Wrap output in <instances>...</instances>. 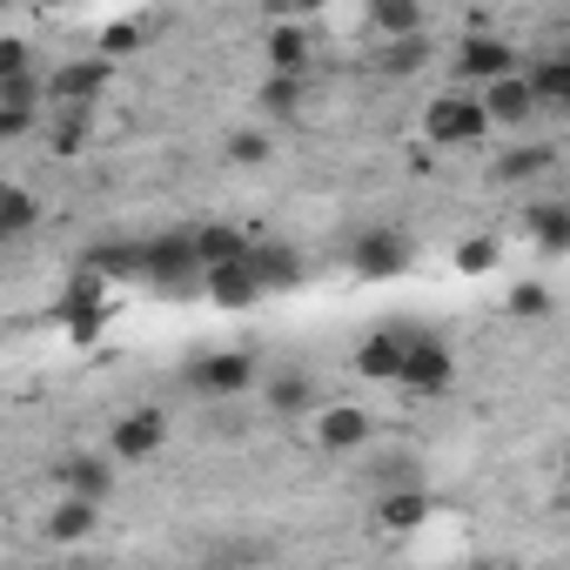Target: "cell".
Instances as JSON below:
<instances>
[{
  "mask_svg": "<svg viewBox=\"0 0 570 570\" xmlns=\"http://www.w3.org/2000/svg\"><path fill=\"white\" fill-rule=\"evenodd\" d=\"M450 376H456L450 343H443L436 330H403V363H396V383H403L410 396H436V390H450Z\"/></svg>",
  "mask_w": 570,
  "mask_h": 570,
  "instance_id": "1",
  "label": "cell"
},
{
  "mask_svg": "<svg viewBox=\"0 0 570 570\" xmlns=\"http://www.w3.org/2000/svg\"><path fill=\"white\" fill-rule=\"evenodd\" d=\"M135 275L155 282V289H195V282H202V262H195L188 235H155V242L135 248Z\"/></svg>",
  "mask_w": 570,
  "mask_h": 570,
  "instance_id": "2",
  "label": "cell"
},
{
  "mask_svg": "<svg viewBox=\"0 0 570 570\" xmlns=\"http://www.w3.org/2000/svg\"><path fill=\"white\" fill-rule=\"evenodd\" d=\"M423 135H430L436 148H470V141L490 135V115H483L476 95H436L430 115H423Z\"/></svg>",
  "mask_w": 570,
  "mask_h": 570,
  "instance_id": "3",
  "label": "cell"
},
{
  "mask_svg": "<svg viewBox=\"0 0 570 570\" xmlns=\"http://www.w3.org/2000/svg\"><path fill=\"white\" fill-rule=\"evenodd\" d=\"M188 383H195L202 396L228 403V396H242V390L255 383V356H248V350H215V356H195V363H188Z\"/></svg>",
  "mask_w": 570,
  "mask_h": 570,
  "instance_id": "4",
  "label": "cell"
},
{
  "mask_svg": "<svg viewBox=\"0 0 570 570\" xmlns=\"http://www.w3.org/2000/svg\"><path fill=\"white\" fill-rule=\"evenodd\" d=\"M497 75H517V48L497 41V35H463V48H456V81H463V88H483V81H497Z\"/></svg>",
  "mask_w": 570,
  "mask_h": 570,
  "instance_id": "5",
  "label": "cell"
},
{
  "mask_svg": "<svg viewBox=\"0 0 570 570\" xmlns=\"http://www.w3.org/2000/svg\"><path fill=\"white\" fill-rule=\"evenodd\" d=\"M161 436H168L161 410H128V416L108 430V456H115V463H148V456L161 450Z\"/></svg>",
  "mask_w": 570,
  "mask_h": 570,
  "instance_id": "6",
  "label": "cell"
},
{
  "mask_svg": "<svg viewBox=\"0 0 570 570\" xmlns=\"http://www.w3.org/2000/svg\"><path fill=\"white\" fill-rule=\"evenodd\" d=\"M108 81H115V61H108V55H95V61H68V68H55L41 95H55V101H68V108H88Z\"/></svg>",
  "mask_w": 570,
  "mask_h": 570,
  "instance_id": "7",
  "label": "cell"
},
{
  "mask_svg": "<svg viewBox=\"0 0 570 570\" xmlns=\"http://www.w3.org/2000/svg\"><path fill=\"white\" fill-rule=\"evenodd\" d=\"M202 296H208L215 309H248V303H262V282H255V275H248V262L235 255V262L202 268Z\"/></svg>",
  "mask_w": 570,
  "mask_h": 570,
  "instance_id": "8",
  "label": "cell"
},
{
  "mask_svg": "<svg viewBox=\"0 0 570 570\" xmlns=\"http://www.w3.org/2000/svg\"><path fill=\"white\" fill-rule=\"evenodd\" d=\"M476 101H483L490 128H523V121L537 115V101H530L523 75H497V81H483V88H476Z\"/></svg>",
  "mask_w": 570,
  "mask_h": 570,
  "instance_id": "9",
  "label": "cell"
},
{
  "mask_svg": "<svg viewBox=\"0 0 570 570\" xmlns=\"http://www.w3.org/2000/svg\"><path fill=\"white\" fill-rule=\"evenodd\" d=\"M350 262H356V275H396V268H410V242L396 228H370L350 242Z\"/></svg>",
  "mask_w": 570,
  "mask_h": 570,
  "instance_id": "10",
  "label": "cell"
},
{
  "mask_svg": "<svg viewBox=\"0 0 570 570\" xmlns=\"http://www.w3.org/2000/svg\"><path fill=\"white\" fill-rule=\"evenodd\" d=\"M242 262H248V275L262 282V296H268V289H296V282H303V262L282 248V242H248Z\"/></svg>",
  "mask_w": 570,
  "mask_h": 570,
  "instance_id": "11",
  "label": "cell"
},
{
  "mask_svg": "<svg viewBox=\"0 0 570 570\" xmlns=\"http://www.w3.org/2000/svg\"><path fill=\"white\" fill-rule=\"evenodd\" d=\"M316 443L323 450H363L370 443V416L356 403H330V410H316Z\"/></svg>",
  "mask_w": 570,
  "mask_h": 570,
  "instance_id": "12",
  "label": "cell"
},
{
  "mask_svg": "<svg viewBox=\"0 0 570 570\" xmlns=\"http://www.w3.org/2000/svg\"><path fill=\"white\" fill-rule=\"evenodd\" d=\"M396 363H403V330H376V336H363L356 370H363L370 383H396Z\"/></svg>",
  "mask_w": 570,
  "mask_h": 570,
  "instance_id": "13",
  "label": "cell"
},
{
  "mask_svg": "<svg viewBox=\"0 0 570 570\" xmlns=\"http://www.w3.org/2000/svg\"><path fill=\"white\" fill-rule=\"evenodd\" d=\"M95 523H101V503L68 490V503H55V517H48V537L55 543H81V537H95Z\"/></svg>",
  "mask_w": 570,
  "mask_h": 570,
  "instance_id": "14",
  "label": "cell"
},
{
  "mask_svg": "<svg viewBox=\"0 0 570 570\" xmlns=\"http://www.w3.org/2000/svg\"><path fill=\"white\" fill-rule=\"evenodd\" d=\"M523 88H530V101H537V108H563V101H570V61H563V55L537 61V68L523 75Z\"/></svg>",
  "mask_w": 570,
  "mask_h": 570,
  "instance_id": "15",
  "label": "cell"
},
{
  "mask_svg": "<svg viewBox=\"0 0 570 570\" xmlns=\"http://www.w3.org/2000/svg\"><path fill=\"white\" fill-rule=\"evenodd\" d=\"M188 248H195V262H202V268H215V262H235V255L248 248V235H242V228L208 222V228H195V235H188Z\"/></svg>",
  "mask_w": 570,
  "mask_h": 570,
  "instance_id": "16",
  "label": "cell"
},
{
  "mask_svg": "<svg viewBox=\"0 0 570 570\" xmlns=\"http://www.w3.org/2000/svg\"><path fill=\"white\" fill-rule=\"evenodd\" d=\"M61 483H68L75 497H95V503H101V497L115 490V463H101V456H68V463H61Z\"/></svg>",
  "mask_w": 570,
  "mask_h": 570,
  "instance_id": "17",
  "label": "cell"
},
{
  "mask_svg": "<svg viewBox=\"0 0 570 570\" xmlns=\"http://www.w3.org/2000/svg\"><path fill=\"white\" fill-rule=\"evenodd\" d=\"M376 517H383V530H416V523L430 517V497H423L416 483H396V490L376 503Z\"/></svg>",
  "mask_w": 570,
  "mask_h": 570,
  "instance_id": "18",
  "label": "cell"
},
{
  "mask_svg": "<svg viewBox=\"0 0 570 570\" xmlns=\"http://www.w3.org/2000/svg\"><path fill=\"white\" fill-rule=\"evenodd\" d=\"M370 28L390 35H423V0H370Z\"/></svg>",
  "mask_w": 570,
  "mask_h": 570,
  "instance_id": "19",
  "label": "cell"
},
{
  "mask_svg": "<svg viewBox=\"0 0 570 570\" xmlns=\"http://www.w3.org/2000/svg\"><path fill=\"white\" fill-rule=\"evenodd\" d=\"M530 235H537L543 255H563V248H570V208H563V202H537V208H530Z\"/></svg>",
  "mask_w": 570,
  "mask_h": 570,
  "instance_id": "20",
  "label": "cell"
},
{
  "mask_svg": "<svg viewBox=\"0 0 570 570\" xmlns=\"http://www.w3.org/2000/svg\"><path fill=\"white\" fill-rule=\"evenodd\" d=\"M268 61H275L282 75H303V68H309V35H303L296 21H282V28H268Z\"/></svg>",
  "mask_w": 570,
  "mask_h": 570,
  "instance_id": "21",
  "label": "cell"
},
{
  "mask_svg": "<svg viewBox=\"0 0 570 570\" xmlns=\"http://www.w3.org/2000/svg\"><path fill=\"white\" fill-rule=\"evenodd\" d=\"M309 403H316V383H309L303 370H282V376L268 383V410H275V416H303Z\"/></svg>",
  "mask_w": 570,
  "mask_h": 570,
  "instance_id": "22",
  "label": "cell"
},
{
  "mask_svg": "<svg viewBox=\"0 0 570 570\" xmlns=\"http://www.w3.org/2000/svg\"><path fill=\"white\" fill-rule=\"evenodd\" d=\"M262 108H268L275 121H296V115H303V75H282V68H275V75L262 81Z\"/></svg>",
  "mask_w": 570,
  "mask_h": 570,
  "instance_id": "23",
  "label": "cell"
},
{
  "mask_svg": "<svg viewBox=\"0 0 570 570\" xmlns=\"http://www.w3.org/2000/svg\"><path fill=\"white\" fill-rule=\"evenodd\" d=\"M430 61V41L423 35H390L383 41V75H416Z\"/></svg>",
  "mask_w": 570,
  "mask_h": 570,
  "instance_id": "24",
  "label": "cell"
},
{
  "mask_svg": "<svg viewBox=\"0 0 570 570\" xmlns=\"http://www.w3.org/2000/svg\"><path fill=\"white\" fill-rule=\"evenodd\" d=\"M35 215H41V208H35L28 188H0V235H8V242H14L21 228H35Z\"/></svg>",
  "mask_w": 570,
  "mask_h": 570,
  "instance_id": "25",
  "label": "cell"
},
{
  "mask_svg": "<svg viewBox=\"0 0 570 570\" xmlns=\"http://www.w3.org/2000/svg\"><path fill=\"white\" fill-rule=\"evenodd\" d=\"M543 168H550V148H510V155L497 161L503 181H530V175H543Z\"/></svg>",
  "mask_w": 570,
  "mask_h": 570,
  "instance_id": "26",
  "label": "cell"
},
{
  "mask_svg": "<svg viewBox=\"0 0 570 570\" xmlns=\"http://www.w3.org/2000/svg\"><path fill=\"white\" fill-rule=\"evenodd\" d=\"M510 316H523V323L550 316V289H543V282H517V289H510Z\"/></svg>",
  "mask_w": 570,
  "mask_h": 570,
  "instance_id": "27",
  "label": "cell"
},
{
  "mask_svg": "<svg viewBox=\"0 0 570 570\" xmlns=\"http://www.w3.org/2000/svg\"><path fill=\"white\" fill-rule=\"evenodd\" d=\"M456 268H463V275H483V268H497V242H490V235H470V242L456 248Z\"/></svg>",
  "mask_w": 570,
  "mask_h": 570,
  "instance_id": "28",
  "label": "cell"
},
{
  "mask_svg": "<svg viewBox=\"0 0 570 570\" xmlns=\"http://www.w3.org/2000/svg\"><path fill=\"white\" fill-rule=\"evenodd\" d=\"M35 68V48L21 41V35H0V81H8V75H28Z\"/></svg>",
  "mask_w": 570,
  "mask_h": 570,
  "instance_id": "29",
  "label": "cell"
},
{
  "mask_svg": "<svg viewBox=\"0 0 570 570\" xmlns=\"http://www.w3.org/2000/svg\"><path fill=\"white\" fill-rule=\"evenodd\" d=\"M141 41H148V35H141V28H135V21H115V28H108V35H101V55H108V61H121V55H135V48H141Z\"/></svg>",
  "mask_w": 570,
  "mask_h": 570,
  "instance_id": "30",
  "label": "cell"
},
{
  "mask_svg": "<svg viewBox=\"0 0 570 570\" xmlns=\"http://www.w3.org/2000/svg\"><path fill=\"white\" fill-rule=\"evenodd\" d=\"M88 262H95V275H135V248H121V242H101Z\"/></svg>",
  "mask_w": 570,
  "mask_h": 570,
  "instance_id": "31",
  "label": "cell"
},
{
  "mask_svg": "<svg viewBox=\"0 0 570 570\" xmlns=\"http://www.w3.org/2000/svg\"><path fill=\"white\" fill-rule=\"evenodd\" d=\"M0 101H8V108H35V101H41V81H35V68L0 81Z\"/></svg>",
  "mask_w": 570,
  "mask_h": 570,
  "instance_id": "32",
  "label": "cell"
},
{
  "mask_svg": "<svg viewBox=\"0 0 570 570\" xmlns=\"http://www.w3.org/2000/svg\"><path fill=\"white\" fill-rule=\"evenodd\" d=\"M14 135H35V108H8V101H0V141H14Z\"/></svg>",
  "mask_w": 570,
  "mask_h": 570,
  "instance_id": "33",
  "label": "cell"
},
{
  "mask_svg": "<svg viewBox=\"0 0 570 570\" xmlns=\"http://www.w3.org/2000/svg\"><path fill=\"white\" fill-rule=\"evenodd\" d=\"M55 148H61V155L88 148V121H81V108H75V121H61V128H55Z\"/></svg>",
  "mask_w": 570,
  "mask_h": 570,
  "instance_id": "34",
  "label": "cell"
},
{
  "mask_svg": "<svg viewBox=\"0 0 570 570\" xmlns=\"http://www.w3.org/2000/svg\"><path fill=\"white\" fill-rule=\"evenodd\" d=\"M228 155H235V161H262V155H268V141H262V135H235V148H228Z\"/></svg>",
  "mask_w": 570,
  "mask_h": 570,
  "instance_id": "35",
  "label": "cell"
},
{
  "mask_svg": "<svg viewBox=\"0 0 570 570\" xmlns=\"http://www.w3.org/2000/svg\"><path fill=\"white\" fill-rule=\"evenodd\" d=\"M289 8H296V14H316V8H323V0H289Z\"/></svg>",
  "mask_w": 570,
  "mask_h": 570,
  "instance_id": "36",
  "label": "cell"
},
{
  "mask_svg": "<svg viewBox=\"0 0 570 570\" xmlns=\"http://www.w3.org/2000/svg\"><path fill=\"white\" fill-rule=\"evenodd\" d=\"M41 8H68V0H41Z\"/></svg>",
  "mask_w": 570,
  "mask_h": 570,
  "instance_id": "37",
  "label": "cell"
}]
</instances>
